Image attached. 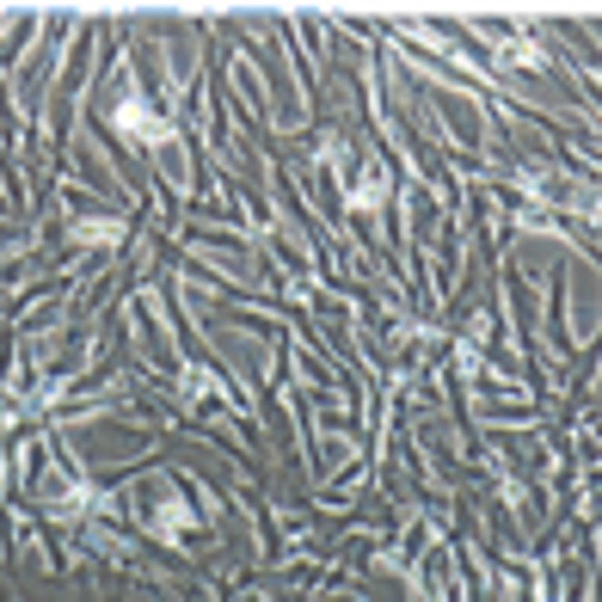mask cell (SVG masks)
Listing matches in <instances>:
<instances>
[{
	"instance_id": "1",
	"label": "cell",
	"mask_w": 602,
	"mask_h": 602,
	"mask_svg": "<svg viewBox=\"0 0 602 602\" xmlns=\"http://www.w3.org/2000/svg\"><path fill=\"white\" fill-rule=\"evenodd\" d=\"M74 234H80V240H99V246H111V240L123 234V228H117V222H80Z\"/></svg>"
}]
</instances>
